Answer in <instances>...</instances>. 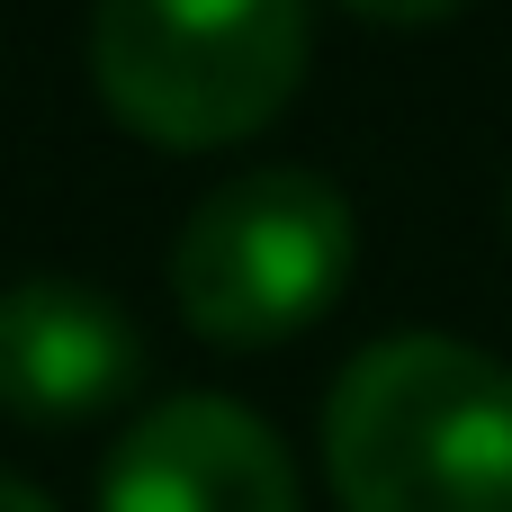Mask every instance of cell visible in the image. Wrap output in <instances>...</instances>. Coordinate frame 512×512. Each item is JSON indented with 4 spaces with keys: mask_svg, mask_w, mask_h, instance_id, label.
<instances>
[{
    "mask_svg": "<svg viewBox=\"0 0 512 512\" xmlns=\"http://www.w3.org/2000/svg\"><path fill=\"white\" fill-rule=\"evenodd\" d=\"M342 512H512V369L459 333H387L324 396Z\"/></svg>",
    "mask_w": 512,
    "mask_h": 512,
    "instance_id": "1",
    "label": "cell"
},
{
    "mask_svg": "<svg viewBox=\"0 0 512 512\" xmlns=\"http://www.w3.org/2000/svg\"><path fill=\"white\" fill-rule=\"evenodd\" d=\"M315 63L306 0H99L90 81L162 153H225L288 117Z\"/></svg>",
    "mask_w": 512,
    "mask_h": 512,
    "instance_id": "2",
    "label": "cell"
},
{
    "mask_svg": "<svg viewBox=\"0 0 512 512\" xmlns=\"http://www.w3.org/2000/svg\"><path fill=\"white\" fill-rule=\"evenodd\" d=\"M360 270V216L342 180L270 162L207 189L171 243V306L207 351H279L342 306Z\"/></svg>",
    "mask_w": 512,
    "mask_h": 512,
    "instance_id": "3",
    "label": "cell"
},
{
    "mask_svg": "<svg viewBox=\"0 0 512 512\" xmlns=\"http://www.w3.org/2000/svg\"><path fill=\"white\" fill-rule=\"evenodd\" d=\"M99 512H306L288 441L234 396H162L99 468Z\"/></svg>",
    "mask_w": 512,
    "mask_h": 512,
    "instance_id": "4",
    "label": "cell"
},
{
    "mask_svg": "<svg viewBox=\"0 0 512 512\" xmlns=\"http://www.w3.org/2000/svg\"><path fill=\"white\" fill-rule=\"evenodd\" d=\"M144 378V333L117 297L81 279H9L0 288V414L27 432H72L99 423L135 396Z\"/></svg>",
    "mask_w": 512,
    "mask_h": 512,
    "instance_id": "5",
    "label": "cell"
},
{
    "mask_svg": "<svg viewBox=\"0 0 512 512\" xmlns=\"http://www.w3.org/2000/svg\"><path fill=\"white\" fill-rule=\"evenodd\" d=\"M333 9H351V18H369V27H441V18H459L468 0H333Z\"/></svg>",
    "mask_w": 512,
    "mask_h": 512,
    "instance_id": "6",
    "label": "cell"
},
{
    "mask_svg": "<svg viewBox=\"0 0 512 512\" xmlns=\"http://www.w3.org/2000/svg\"><path fill=\"white\" fill-rule=\"evenodd\" d=\"M0 512H54V504H45L27 477H0Z\"/></svg>",
    "mask_w": 512,
    "mask_h": 512,
    "instance_id": "7",
    "label": "cell"
}]
</instances>
